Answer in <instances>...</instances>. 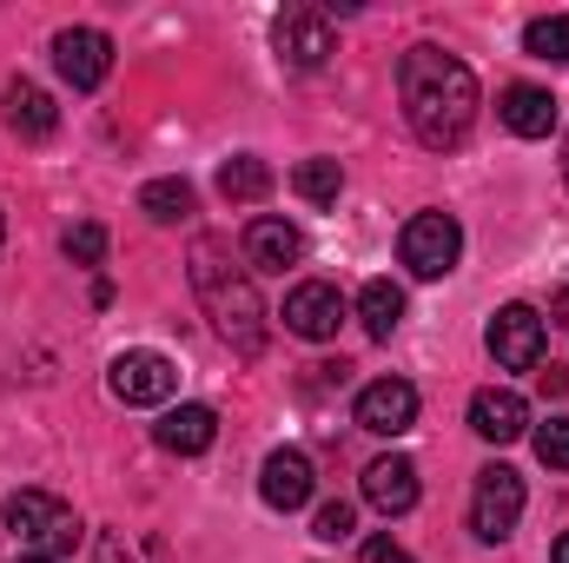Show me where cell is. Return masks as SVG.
<instances>
[{"instance_id": "1", "label": "cell", "mask_w": 569, "mask_h": 563, "mask_svg": "<svg viewBox=\"0 0 569 563\" xmlns=\"http://www.w3.org/2000/svg\"><path fill=\"white\" fill-rule=\"evenodd\" d=\"M398 93H405V120L430 152H450V146L470 140L477 127V73L443 53V47H411L398 60Z\"/></svg>"}, {"instance_id": "2", "label": "cell", "mask_w": 569, "mask_h": 563, "mask_svg": "<svg viewBox=\"0 0 569 563\" xmlns=\"http://www.w3.org/2000/svg\"><path fill=\"white\" fill-rule=\"evenodd\" d=\"M192 292L206 305V318L219 325V338L239 352V358H259L266 352V305H259V285L246 266H232V246L226 239H192Z\"/></svg>"}, {"instance_id": "3", "label": "cell", "mask_w": 569, "mask_h": 563, "mask_svg": "<svg viewBox=\"0 0 569 563\" xmlns=\"http://www.w3.org/2000/svg\"><path fill=\"white\" fill-rule=\"evenodd\" d=\"M0 517L13 531V544L27 551V563H60V557H73V544H80V517L53 491H13Z\"/></svg>"}, {"instance_id": "4", "label": "cell", "mask_w": 569, "mask_h": 563, "mask_svg": "<svg viewBox=\"0 0 569 563\" xmlns=\"http://www.w3.org/2000/svg\"><path fill=\"white\" fill-rule=\"evenodd\" d=\"M523 517V477L510 464H483L477 471V491H470V531L483 544H503Z\"/></svg>"}, {"instance_id": "5", "label": "cell", "mask_w": 569, "mask_h": 563, "mask_svg": "<svg viewBox=\"0 0 569 563\" xmlns=\"http://www.w3.org/2000/svg\"><path fill=\"white\" fill-rule=\"evenodd\" d=\"M457 253H463V226L450 213H418L398 239V259L411 266V279H443L457 266Z\"/></svg>"}, {"instance_id": "6", "label": "cell", "mask_w": 569, "mask_h": 563, "mask_svg": "<svg viewBox=\"0 0 569 563\" xmlns=\"http://www.w3.org/2000/svg\"><path fill=\"white\" fill-rule=\"evenodd\" d=\"M272 40H279V60L298 67V73H311V67H325L338 53V33H331V13L325 7H284Z\"/></svg>"}, {"instance_id": "7", "label": "cell", "mask_w": 569, "mask_h": 563, "mask_svg": "<svg viewBox=\"0 0 569 563\" xmlns=\"http://www.w3.org/2000/svg\"><path fill=\"white\" fill-rule=\"evenodd\" d=\"M107 385H113L120 405H166L179 392V365L166 352H120L113 372H107Z\"/></svg>"}, {"instance_id": "8", "label": "cell", "mask_w": 569, "mask_h": 563, "mask_svg": "<svg viewBox=\"0 0 569 563\" xmlns=\"http://www.w3.org/2000/svg\"><path fill=\"white\" fill-rule=\"evenodd\" d=\"M53 67L73 93H93L113 73V40L100 27H67V33H53Z\"/></svg>"}, {"instance_id": "9", "label": "cell", "mask_w": 569, "mask_h": 563, "mask_svg": "<svg viewBox=\"0 0 569 563\" xmlns=\"http://www.w3.org/2000/svg\"><path fill=\"white\" fill-rule=\"evenodd\" d=\"M483 345H490V358H497L503 372H537V365H543V318H537L530 305H503V312L490 318Z\"/></svg>"}, {"instance_id": "10", "label": "cell", "mask_w": 569, "mask_h": 563, "mask_svg": "<svg viewBox=\"0 0 569 563\" xmlns=\"http://www.w3.org/2000/svg\"><path fill=\"white\" fill-rule=\"evenodd\" d=\"M338 325H345V298H338V285H325V279L291 285V298H284V332H291V338L325 345V338H338Z\"/></svg>"}, {"instance_id": "11", "label": "cell", "mask_w": 569, "mask_h": 563, "mask_svg": "<svg viewBox=\"0 0 569 563\" xmlns=\"http://www.w3.org/2000/svg\"><path fill=\"white\" fill-rule=\"evenodd\" d=\"M358 424L371 437H405L418 424V385L411 378H378L358 392Z\"/></svg>"}, {"instance_id": "12", "label": "cell", "mask_w": 569, "mask_h": 563, "mask_svg": "<svg viewBox=\"0 0 569 563\" xmlns=\"http://www.w3.org/2000/svg\"><path fill=\"white\" fill-rule=\"evenodd\" d=\"M365 504L371 511H385V517H405L411 504H418V464L411 457H371L365 464Z\"/></svg>"}, {"instance_id": "13", "label": "cell", "mask_w": 569, "mask_h": 563, "mask_svg": "<svg viewBox=\"0 0 569 563\" xmlns=\"http://www.w3.org/2000/svg\"><path fill=\"white\" fill-rule=\"evenodd\" d=\"M470 431H477V437H490V444H517V437L530 431V405H523L517 392L490 385V392H477V398H470Z\"/></svg>"}, {"instance_id": "14", "label": "cell", "mask_w": 569, "mask_h": 563, "mask_svg": "<svg viewBox=\"0 0 569 563\" xmlns=\"http://www.w3.org/2000/svg\"><path fill=\"white\" fill-rule=\"evenodd\" d=\"M311 457L305 451H272L266 457V471H259V497L272 504V511H298V504H311Z\"/></svg>"}, {"instance_id": "15", "label": "cell", "mask_w": 569, "mask_h": 563, "mask_svg": "<svg viewBox=\"0 0 569 563\" xmlns=\"http://www.w3.org/2000/svg\"><path fill=\"white\" fill-rule=\"evenodd\" d=\"M246 259H252L259 273H284V266H298V259H305V233L266 213V219H252V226H246Z\"/></svg>"}, {"instance_id": "16", "label": "cell", "mask_w": 569, "mask_h": 563, "mask_svg": "<svg viewBox=\"0 0 569 563\" xmlns=\"http://www.w3.org/2000/svg\"><path fill=\"white\" fill-rule=\"evenodd\" d=\"M152 437H159V451H172V457H199V451H212L219 418H212V405H179V412H166V418L152 424Z\"/></svg>"}, {"instance_id": "17", "label": "cell", "mask_w": 569, "mask_h": 563, "mask_svg": "<svg viewBox=\"0 0 569 563\" xmlns=\"http://www.w3.org/2000/svg\"><path fill=\"white\" fill-rule=\"evenodd\" d=\"M0 113H7V127H13L20 140H53V127H60V107H53L33 80H13V87L0 93Z\"/></svg>"}, {"instance_id": "18", "label": "cell", "mask_w": 569, "mask_h": 563, "mask_svg": "<svg viewBox=\"0 0 569 563\" xmlns=\"http://www.w3.org/2000/svg\"><path fill=\"white\" fill-rule=\"evenodd\" d=\"M503 127L517 134V140H550L557 134V100L543 93V87H503Z\"/></svg>"}, {"instance_id": "19", "label": "cell", "mask_w": 569, "mask_h": 563, "mask_svg": "<svg viewBox=\"0 0 569 563\" xmlns=\"http://www.w3.org/2000/svg\"><path fill=\"white\" fill-rule=\"evenodd\" d=\"M219 192H226L232 206H252V199H266V192H272V166H266V159H252V152H232V159L219 166Z\"/></svg>"}, {"instance_id": "20", "label": "cell", "mask_w": 569, "mask_h": 563, "mask_svg": "<svg viewBox=\"0 0 569 563\" xmlns=\"http://www.w3.org/2000/svg\"><path fill=\"white\" fill-rule=\"evenodd\" d=\"M358 318H365L371 338H391V332L405 325V292H398L391 279H371L365 292H358Z\"/></svg>"}, {"instance_id": "21", "label": "cell", "mask_w": 569, "mask_h": 563, "mask_svg": "<svg viewBox=\"0 0 569 563\" xmlns=\"http://www.w3.org/2000/svg\"><path fill=\"white\" fill-rule=\"evenodd\" d=\"M140 213L159 219V226L192 219V186H186V179H152V186H140Z\"/></svg>"}, {"instance_id": "22", "label": "cell", "mask_w": 569, "mask_h": 563, "mask_svg": "<svg viewBox=\"0 0 569 563\" xmlns=\"http://www.w3.org/2000/svg\"><path fill=\"white\" fill-rule=\"evenodd\" d=\"M291 186H298L305 206H331V199L345 192V166H338V159H305V166L291 172Z\"/></svg>"}, {"instance_id": "23", "label": "cell", "mask_w": 569, "mask_h": 563, "mask_svg": "<svg viewBox=\"0 0 569 563\" xmlns=\"http://www.w3.org/2000/svg\"><path fill=\"white\" fill-rule=\"evenodd\" d=\"M523 53L530 60H569V13H543L523 27Z\"/></svg>"}, {"instance_id": "24", "label": "cell", "mask_w": 569, "mask_h": 563, "mask_svg": "<svg viewBox=\"0 0 569 563\" xmlns=\"http://www.w3.org/2000/svg\"><path fill=\"white\" fill-rule=\"evenodd\" d=\"M60 246H67V259H73V266H100V259H107V226L80 219V226H67V239H60Z\"/></svg>"}, {"instance_id": "25", "label": "cell", "mask_w": 569, "mask_h": 563, "mask_svg": "<svg viewBox=\"0 0 569 563\" xmlns=\"http://www.w3.org/2000/svg\"><path fill=\"white\" fill-rule=\"evenodd\" d=\"M358 531V511L351 504H318V517H311V537L318 544H345Z\"/></svg>"}, {"instance_id": "26", "label": "cell", "mask_w": 569, "mask_h": 563, "mask_svg": "<svg viewBox=\"0 0 569 563\" xmlns=\"http://www.w3.org/2000/svg\"><path fill=\"white\" fill-rule=\"evenodd\" d=\"M537 457H543L550 471H569V418L537 424Z\"/></svg>"}, {"instance_id": "27", "label": "cell", "mask_w": 569, "mask_h": 563, "mask_svg": "<svg viewBox=\"0 0 569 563\" xmlns=\"http://www.w3.org/2000/svg\"><path fill=\"white\" fill-rule=\"evenodd\" d=\"M358 563H418V557H411L405 544H391V537H371V544H365V557H358Z\"/></svg>"}, {"instance_id": "28", "label": "cell", "mask_w": 569, "mask_h": 563, "mask_svg": "<svg viewBox=\"0 0 569 563\" xmlns=\"http://www.w3.org/2000/svg\"><path fill=\"white\" fill-rule=\"evenodd\" d=\"M100 563H133V557H127V544H120V537H100Z\"/></svg>"}, {"instance_id": "29", "label": "cell", "mask_w": 569, "mask_h": 563, "mask_svg": "<svg viewBox=\"0 0 569 563\" xmlns=\"http://www.w3.org/2000/svg\"><path fill=\"white\" fill-rule=\"evenodd\" d=\"M557 563H569V537H557Z\"/></svg>"}, {"instance_id": "30", "label": "cell", "mask_w": 569, "mask_h": 563, "mask_svg": "<svg viewBox=\"0 0 569 563\" xmlns=\"http://www.w3.org/2000/svg\"><path fill=\"white\" fill-rule=\"evenodd\" d=\"M563 179H569V140H563Z\"/></svg>"}, {"instance_id": "31", "label": "cell", "mask_w": 569, "mask_h": 563, "mask_svg": "<svg viewBox=\"0 0 569 563\" xmlns=\"http://www.w3.org/2000/svg\"><path fill=\"white\" fill-rule=\"evenodd\" d=\"M0 239H7V226H0Z\"/></svg>"}]
</instances>
